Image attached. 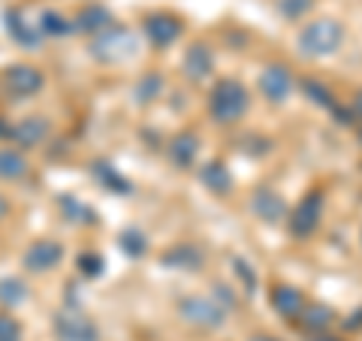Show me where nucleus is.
<instances>
[{"label": "nucleus", "instance_id": "nucleus-1", "mask_svg": "<svg viewBox=\"0 0 362 341\" xmlns=\"http://www.w3.org/2000/svg\"><path fill=\"white\" fill-rule=\"evenodd\" d=\"M251 109V94L239 79H221L209 94V112L214 121L221 124H235L247 115Z\"/></svg>", "mask_w": 362, "mask_h": 341}, {"label": "nucleus", "instance_id": "nucleus-2", "mask_svg": "<svg viewBox=\"0 0 362 341\" xmlns=\"http://www.w3.org/2000/svg\"><path fill=\"white\" fill-rule=\"evenodd\" d=\"M341 42H344V28L335 18H317L299 30V49L308 58H329V54L341 49Z\"/></svg>", "mask_w": 362, "mask_h": 341}, {"label": "nucleus", "instance_id": "nucleus-3", "mask_svg": "<svg viewBox=\"0 0 362 341\" xmlns=\"http://www.w3.org/2000/svg\"><path fill=\"white\" fill-rule=\"evenodd\" d=\"M178 317L199 329H221L226 323V317H230V311L209 293V296H185L178 302Z\"/></svg>", "mask_w": 362, "mask_h": 341}, {"label": "nucleus", "instance_id": "nucleus-4", "mask_svg": "<svg viewBox=\"0 0 362 341\" xmlns=\"http://www.w3.org/2000/svg\"><path fill=\"white\" fill-rule=\"evenodd\" d=\"M54 335H58V341H100L94 320L82 308H73V305H66L54 314Z\"/></svg>", "mask_w": 362, "mask_h": 341}, {"label": "nucleus", "instance_id": "nucleus-5", "mask_svg": "<svg viewBox=\"0 0 362 341\" xmlns=\"http://www.w3.org/2000/svg\"><path fill=\"white\" fill-rule=\"evenodd\" d=\"M323 221V193L311 190L308 197H302L296 212L290 214V233L296 238H308L317 233V226Z\"/></svg>", "mask_w": 362, "mask_h": 341}, {"label": "nucleus", "instance_id": "nucleus-6", "mask_svg": "<svg viewBox=\"0 0 362 341\" xmlns=\"http://www.w3.org/2000/svg\"><path fill=\"white\" fill-rule=\"evenodd\" d=\"M90 52H94L100 61H121V58H127L130 52H136V40H133L130 30L109 28L106 33H100V37L94 40Z\"/></svg>", "mask_w": 362, "mask_h": 341}, {"label": "nucleus", "instance_id": "nucleus-7", "mask_svg": "<svg viewBox=\"0 0 362 341\" xmlns=\"http://www.w3.org/2000/svg\"><path fill=\"white\" fill-rule=\"evenodd\" d=\"M42 73L37 70L33 64H13L9 70L4 73V85L13 97H33L42 91Z\"/></svg>", "mask_w": 362, "mask_h": 341}, {"label": "nucleus", "instance_id": "nucleus-8", "mask_svg": "<svg viewBox=\"0 0 362 341\" xmlns=\"http://www.w3.org/2000/svg\"><path fill=\"white\" fill-rule=\"evenodd\" d=\"M259 91L269 103H284L293 94V73L284 64H269L263 73H259Z\"/></svg>", "mask_w": 362, "mask_h": 341}, {"label": "nucleus", "instance_id": "nucleus-9", "mask_svg": "<svg viewBox=\"0 0 362 341\" xmlns=\"http://www.w3.org/2000/svg\"><path fill=\"white\" fill-rule=\"evenodd\" d=\"M64 260V248L58 242H52V238H40V242H33L25 257H21V263H25L28 272H52L58 269V263Z\"/></svg>", "mask_w": 362, "mask_h": 341}, {"label": "nucleus", "instance_id": "nucleus-10", "mask_svg": "<svg viewBox=\"0 0 362 341\" xmlns=\"http://www.w3.org/2000/svg\"><path fill=\"white\" fill-rule=\"evenodd\" d=\"M251 212L263 224H281L287 218V202H284V197H281L278 190L259 187V190H254V197H251Z\"/></svg>", "mask_w": 362, "mask_h": 341}, {"label": "nucleus", "instance_id": "nucleus-11", "mask_svg": "<svg viewBox=\"0 0 362 341\" xmlns=\"http://www.w3.org/2000/svg\"><path fill=\"white\" fill-rule=\"evenodd\" d=\"M145 33H148V40L157 49H166V45H173L181 37V21L169 13H154L145 18Z\"/></svg>", "mask_w": 362, "mask_h": 341}, {"label": "nucleus", "instance_id": "nucleus-12", "mask_svg": "<svg viewBox=\"0 0 362 341\" xmlns=\"http://www.w3.org/2000/svg\"><path fill=\"white\" fill-rule=\"evenodd\" d=\"M49 121L45 118H25L13 124V133H9V139H13L16 149H37V145H42L45 139H49Z\"/></svg>", "mask_w": 362, "mask_h": 341}, {"label": "nucleus", "instance_id": "nucleus-13", "mask_svg": "<svg viewBox=\"0 0 362 341\" xmlns=\"http://www.w3.org/2000/svg\"><path fill=\"white\" fill-rule=\"evenodd\" d=\"M305 305H308L305 302V293L299 287H293V284H278V287L272 290V308L281 317H287V320H299Z\"/></svg>", "mask_w": 362, "mask_h": 341}, {"label": "nucleus", "instance_id": "nucleus-14", "mask_svg": "<svg viewBox=\"0 0 362 341\" xmlns=\"http://www.w3.org/2000/svg\"><path fill=\"white\" fill-rule=\"evenodd\" d=\"M202 263H206V254H202L197 245H190V242L173 245L163 254V266L166 269H175V272H199Z\"/></svg>", "mask_w": 362, "mask_h": 341}, {"label": "nucleus", "instance_id": "nucleus-15", "mask_svg": "<svg viewBox=\"0 0 362 341\" xmlns=\"http://www.w3.org/2000/svg\"><path fill=\"white\" fill-rule=\"evenodd\" d=\"M6 30L18 45H40L42 40L40 21H28L25 9H6Z\"/></svg>", "mask_w": 362, "mask_h": 341}, {"label": "nucleus", "instance_id": "nucleus-16", "mask_svg": "<svg viewBox=\"0 0 362 341\" xmlns=\"http://www.w3.org/2000/svg\"><path fill=\"white\" fill-rule=\"evenodd\" d=\"M73 28L82 30V33H90V37H100V33H106L109 28H115V18H112V13L103 4H90V6H85L82 13H78V18L73 21Z\"/></svg>", "mask_w": 362, "mask_h": 341}, {"label": "nucleus", "instance_id": "nucleus-17", "mask_svg": "<svg viewBox=\"0 0 362 341\" xmlns=\"http://www.w3.org/2000/svg\"><path fill=\"white\" fill-rule=\"evenodd\" d=\"M214 70V58H211V49L202 42H194L185 54V76L190 82H202V79H209Z\"/></svg>", "mask_w": 362, "mask_h": 341}, {"label": "nucleus", "instance_id": "nucleus-18", "mask_svg": "<svg viewBox=\"0 0 362 341\" xmlns=\"http://www.w3.org/2000/svg\"><path fill=\"white\" fill-rule=\"evenodd\" d=\"M197 154H199V136L194 130L178 133L175 139L169 142V161H173V166H178V169L194 166Z\"/></svg>", "mask_w": 362, "mask_h": 341}, {"label": "nucleus", "instance_id": "nucleus-19", "mask_svg": "<svg viewBox=\"0 0 362 341\" xmlns=\"http://www.w3.org/2000/svg\"><path fill=\"white\" fill-rule=\"evenodd\" d=\"M30 163L21 149H0V181H21L28 178Z\"/></svg>", "mask_w": 362, "mask_h": 341}, {"label": "nucleus", "instance_id": "nucleus-20", "mask_svg": "<svg viewBox=\"0 0 362 341\" xmlns=\"http://www.w3.org/2000/svg\"><path fill=\"white\" fill-rule=\"evenodd\" d=\"M199 181H202V185H206L211 193H226V190L233 187V175H230V169H226L223 161H209L206 166H202Z\"/></svg>", "mask_w": 362, "mask_h": 341}, {"label": "nucleus", "instance_id": "nucleus-21", "mask_svg": "<svg viewBox=\"0 0 362 341\" xmlns=\"http://www.w3.org/2000/svg\"><path fill=\"white\" fill-rule=\"evenodd\" d=\"M332 308L329 305H323V302H308L302 308V314H299V320H302V326L305 329H311V333H323L326 326L332 323Z\"/></svg>", "mask_w": 362, "mask_h": 341}, {"label": "nucleus", "instance_id": "nucleus-22", "mask_svg": "<svg viewBox=\"0 0 362 341\" xmlns=\"http://www.w3.org/2000/svg\"><path fill=\"white\" fill-rule=\"evenodd\" d=\"M25 299H28V284L21 278L0 281V305H4V308H18Z\"/></svg>", "mask_w": 362, "mask_h": 341}, {"label": "nucleus", "instance_id": "nucleus-23", "mask_svg": "<svg viewBox=\"0 0 362 341\" xmlns=\"http://www.w3.org/2000/svg\"><path fill=\"white\" fill-rule=\"evenodd\" d=\"M40 30H42V37H70L76 28H73V21H66L54 9H45L40 16Z\"/></svg>", "mask_w": 362, "mask_h": 341}, {"label": "nucleus", "instance_id": "nucleus-24", "mask_svg": "<svg viewBox=\"0 0 362 341\" xmlns=\"http://www.w3.org/2000/svg\"><path fill=\"white\" fill-rule=\"evenodd\" d=\"M160 91H163V79L157 73H148V76H142L139 82H136L133 94H136V100H139L142 106H148V103H154V100H157Z\"/></svg>", "mask_w": 362, "mask_h": 341}, {"label": "nucleus", "instance_id": "nucleus-25", "mask_svg": "<svg viewBox=\"0 0 362 341\" xmlns=\"http://www.w3.org/2000/svg\"><path fill=\"white\" fill-rule=\"evenodd\" d=\"M302 91H305V94H308L311 103H317V106H326V109H335L332 91L326 88V85H320V82H317V79H305V82H302Z\"/></svg>", "mask_w": 362, "mask_h": 341}, {"label": "nucleus", "instance_id": "nucleus-26", "mask_svg": "<svg viewBox=\"0 0 362 341\" xmlns=\"http://www.w3.org/2000/svg\"><path fill=\"white\" fill-rule=\"evenodd\" d=\"M94 169H97V178H100V185H103V187L115 190V193H127V190H130V185H127V181H124L109 163H97Z\"/></svg>", "mask_w": 362, "mask_h": 341}, {"label": "nucleus", "instance_id": "nucleus-27", "mask_svg": "<svg viewBox=\"0 0 362 341\" xmlns=\"http://www.w3.org/2000/svg\"><path fill=\"white\" fill-rule=\"evenodd\" d=\"M121 248H124V254H130V257H142L145 251H148V242H145V236L139 230H124L121 233Z\"/></svg>", "mask_w": 362, "mask_h": 341}, {"label": "nucleus", "instance_id": "nucleus-28", "mask_svg": "<svg viewBox=\"0 0 362 341\" xmlns=\"http://www.w3.org/2000/svg\"><path fill=\"white\" fill-rule=\"evenodd\" d=\"M61 212H64L73 224H90V218H94V212L85 209L82 202L73 200V197H64V200H61Z\"/></svg>", "mask_w": 362, "mask_h": 341}, {"label": "nucleus", "instance_id": "nucleus-29", "mask_svg": "<svg viewBox=\"0 0 362 341\" xmlns=\"http://www.w3.org/2000/svg\"><path fill=\"white\" fill-rule=\"evenodd\" d=\"M0 341H21V323L6 311H0Z\"/></svg>", "mask_w": 362, "mask_h": 341}, {"label": "nucleus", "instance_id": "nucleus-30", "mask_svg": "<svg viewBox=\"0 0 362 341\" xmlns=\"http://www.w3.org/2000/svg\"><path fill=\"white\" fill-rule=\"evenodd\" d=\"M233 266H235V269H233L235 275H239V278L245 281V290H247V293H254V290H257V272H254L251 266H247L242 257H233Z\"/></svg>", "mask_w": 362, "mask_h": 341}, {"label": "nucleus", "instance_id": "nucleus-31", "mask_svg": "<svg viewBox=\"0 0 362 341\" xmlns=\"http://www.w3.org/2000/svg\"><path fill=\"white\" fill-rule=\"evenodd\" d=\"M278 9H281V16H287V18H299L302 13L311 9V0H278Z\"/></svg>", "mask_w": 362, "mask_h": 341}, {"label": "nucleus", "instance_id": "nucleus-32", "mask_svg": "<svg viewBox=\"0 0 362 341\" xmlns=\"http://www.w3.org/2000/svg\"><path fill=\"white\" fill-rule=\"evenodd\" d=\"M78 269H82V275L97 278L100 272H103V257L100 254H82L78 257Z\"/></svg>", "mask_w": 362, "mask_h": 341}, {"label": "nucleus", "instance_id": "nucleus-33", "mask_svg": "<svg viewBox=\"0 0 362 341\" xmlns=\"http://www.w3.org/2000/svg\"><path fill=\"white\" fill-rule=\"evenodd\" d=\"M211 296L218 299L226 311L235 308V293H233V287H226V284H214V293H211Z\"/></svg>", "mask_w": 362, "mask_h": 341}, {"label": "nucleus", "instance_id": "nucleus-34", "mask_svg": "<svg viewBox=\"0 0 362 341\" xmlns=\"http://www.w3.org/2000/svg\"><path fill=\"white\" fill-rule=\"evenodd\" d=\"M6 214H9V200L4 197V193H0V221H4Z\"/></svg>", "mask_w": 362, "mask_h": 341}, {"label": "nucleus", "instance_id": "nucleus-35", "mask_svg": "<svg viewBox=\"0 0 362 341\" xmlns=\"http://www.w3.org/2000/svg\"><path fill=\"white\" fill-rule=\"evenodd\" d=\"M354 115H359V118H362V91L354 97Z\"/></svg>", "mask_w": 362, "mask_h": 341}, {"label": "nucleus", "instance_id": "nucleus-36", "mask_svg": "<svg viewBox=\"0 0 362 341\" xmlns=\"http://www.w3.org/2000/svg\"><path fill=\"white\" fill-rule=\"evenodd\" d=\"M247 341H281V338H275V335H251Z\"/></svg>", "mask_w": 362, "mask_h": 341}, {"label": "nucleus", "instance_id": "nucleus-37", "mask_svg": "<svg viewBox=\"0 0 362 341\" xmlns=\"http://www.w3.org/2000/svg\"><path fill=\"white\" fill-rule=\"evenodd\" d=\"M317 341H341V338H332V335H323V338H317Z\"/></svg>", "mask_w": 362, "mask_h": 341}, {"label": "nucleus", "instance_id": "nucleus-38", "mask_svg": "<svg viewBox=\"0 0 362 341\" xmlns=\"http://www.w3.org/2000/svg\"><path fill=\"white\" fill-rule=\"evenodd\" d=\"M359 142H362V127H359Z\"/></svg>", "mask_w": 362, "mask_h": 341}]
</instances>
